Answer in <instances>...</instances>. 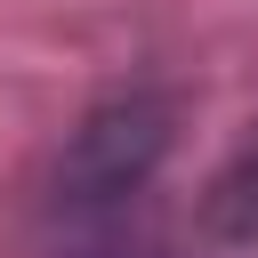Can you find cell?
Returning a JSON list of instances; mask_svg holds the SVG:
<instances>
[{"label": "cell", "mask_w": 258, "mask_h": 258, "mask_svg": "<svg viewBox=\"0 0 258 258\" xmlns=\"http://www.w3.org/2000/svg\"><path fill=\"white\" fill-rule=\"evenodd\" d=\"M210 234L218 242H258V129L242 137V153L210 185Z\"/></svg>", "instance_id": "cell-2"}, {"label": "cell", "mask_w": 258, "mask_h": 258, "mask_svg": "<svg viewBox=\"0 0 258 258\" xmlns=\"http://www.w3.org/2000/svg\"><path fill=\"white\" fill-rule=\"evenodd\" d=\"M169 137H177V97H169V89H145V81H137V89H113V97L89 105L81 129L64 137L56 210H64V218H97V210L129 202V194L161 169Z\"/></svg>", "instance_id": "cell-1"}]
</instances>
